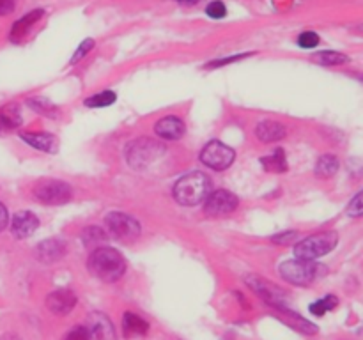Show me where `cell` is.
<instances>
[{"label":"cell","mask_w":363,"mask_h":340,"mask_svg":"<svg viewBox=\"0 0 363 340\" xmlns=\"http://www.w3.org/2000/svg\"><path fill=\"white\" fill-rule=\"evenodd\" d=\"M91 275L103 282H115L126 271V263L123 255L110 247L96 248L87 263Z\"/></svg>","instance_id":"obj_1"},{"label":"cell","mask_w":363,"mask_h":340,"mask_svg":"<svg viewBox=\"0 0 363 340\" xmlns=\"http://www.w3.org/2000/svg\"><path fill=\"white\" fill-rule=\"evenodd\" d=\"M211 193V179L202 172H190L183 175L174 186V199L181 206H197Z\"/></svg>","instance_id":"obj_2"},{"label":"cell","mask_w":363,"mask_h":340,"mask_svg":"<svg viewBox=\"0 0 363 340\" xmlns=\"http://www.w3.org/2000/svg\"><path fill=\"white\" fill-rule=\"evenodd\" d=\"M338 234L335 230H326V232L314 234L310 238L303 239L294 247L296 259L305 260H316L323 255L329 254L337 247Z\"/></svg>","instance_id":"obj_3"},{"label":"cell","mask_w":363,"mask_h":340,"mask_svg":"<svg viewBox=\"0 0 363 340\" xmlns=\"http://www.w3.org/2000/svg\"><path fill=\"white\" fill-rule=\"evenodd\" d=\"M280 275L283 280L291 282L294 285H310L323 275V266L316 264L314 260L292 259L280 264Z\"/></svg>","instance_id":"obj_4"},{"label":"cell","mask_w":363,"mask_h":340,"mask_svg":"<svg viewBox=\"0 0 363 340\" xmlns=\"http://www.w3.org/2000/svg\"><path fill=\"white\" fill-rule=\"evenodd\" d=\"M165 147L151 138H139L130 144L126 151L128 163L135 169H144L149 163H152L158 156H161Z\"/></svg>","instance_id":"obj_5"},{"label":"cell","mask_w":363,"mask_h":340,"mask_svg":"<svg viewBox=\"0 0 363 340\" xmlns=\"http://www.w3.org/2000/svg\"><path fill=\"white\" fill-rule=\"evenodd\" d=\"M105 223L108 227V232L119 241L131 243L140 236V223L126 212H110L105 218Z\"/></svg>","instance_id":"obj_6"},{"label":"cell","mask_w":363,"mask_h":340,"mask_svg":"<svg viewBox=\"0 0 363 340\" xmlns=\"http://www.w3.org/2000/svg\"><path fill=\"white\" fill-rule=\"evenodd\" d=\"M200 162L213 170H225L233 165L234 151L224 142L213 141L202 149L200 153Z\"/></svg>","instance_id":"obj_7"},{"label":"cell","mask_w":363,"mask_h":340,"mask_svg":"<svg viewBox=\"0 0 363 340\" xmlns=\"http://www.w3.org/2000/svg\"><path fill=\"white\" fill-rule=\"evenodd\" d=\"M34 195L43 204H66L71 199V188L62 181H45L34 188Z\"/></svg>","instance_id":"obj_8"},{"label":"cell","mask_w":363,"mask_h":340,"mask_svg":"<svg viewBox=\"0 0 363 340\" xmlns=\"http://www.w3.org/2000/svg\"><path fill=\"white\" fill-rule=\"evenodd\" d=\"M237 197L227 190H216L209 193L204 204V211L207 217H224L237 208Z\"/></svg>","instance_id":"obj_9"},{"label":"cell","mask_w":363,"mask_h":340,"mask_svg":"<svg viewBox=\"0 0 363 340\" xmlns=\"http://www.w3.org/2000/svg\"><path fill=\"white\" fill-rule=\"evenodd\" d=\"M248 285L264 302L277 306V308H283V293L280 289H277L271 282L262 280V278H257V276H252V278H248Z\"/></svg>","instance_id":"obj_10"},{"label":"cell","mask_w":363,"mask_h":340,"mask_svg":"<svg viewBox=\"0 0 363 340\" xmlns=\"http://www.w3.org/2000/svg\"><path fill=\"white\" fill-rule=\"evenodd\" d=\"M75 305H76V296L68 289L54 291V293L48 294L47 298V306L51 314L66 315L75 308Z\"/></svg>","instance_id":"obj_11"},{"label":"cell","mask_w":363,"mask_h":340,"mask_svg":"<svg viewBox=\"0 0 363 340\" xmlns=\"http://www.w3.org/2000/svg\"><path fill=\"white\" fill-rule=\"evenodd\" d=\"M39 227V220L34 212L30 211H20L13 217L11 221V230L16 238H29L36 232Z\"/></svg>","instance_id":"obj_12"},{"label":"cell","mask_w":363,"mask_h":340,"mask_svg":"<svg viewBox=\"0 0 363 340\" xmlns=\"http://www.w3.org/2000/svg\"><path fill=\"white\" fill-rule=\"evenodd\" d=\"M154 132L163 141H178L185 135V123L179 117H163L154 124Z\"/></svg>","instance_id":"obj_13"},{"label":"cell","mask_w":363,"mask_h":340,"mask_svg":"<svg viewBox=\"0 0 363 340\" xmlns=\"http://www.w3.org/2000/svg\"><path fill=\"white\" fill-rule=\"evenodd\" d=\"M21 141L27 142L30 147L39 149L43 153H55L57 151V138L50 133H21Z\"/></svg>","instance_id":"obj_14"},{"label":"cell","mask_w":363,"mask_h":340,"mask_svg":"<svg viewBox=\"0 0 363 340\" xmlns=\"http://www.w3.org/2000/svg\"><path fill=\"white\" fill-rule=\"evenodd\" d=\"M41 16H43L41 9H36V11H32V13L25 14L23 18H20V20H18L16 23L13 25V30H11V36H9V38H11V41L20 42L21 39L29 34L30 29H32V27H34L36 23L41 20Z\"/></svg>","instance_id":"obj_15"},{"label":"cell","mask_w":363,"mask_h":340,"mask_svg":"<svg viewBox=\"0 0 363 340\" xmlns=\"http://www.w3.org/2000/svg\"><path fill=\"white\" fill-rule=\"evenodd\" d=\"M64 252H66V245L62 241L47 239L39 245L36 254H38V259H41L43 263H54V260H59L62 257Z\"/></svg>","instance_id":"obj_16"},{"label":"cell","mask_w":363,"mask_h":340,"mask_svg":"<svg viewBox=\"0 0 363 340\" xmlns=\"http://www.w3.org/2000/svg\"><path fill=\"white\" fill-rule=\"evenodd\" d=\"M255 135L261 142H279L285 136V127L274 121H262L257 124Z\"/></svg>","instance_id":"obj_17"},{"label":"cell","mask_w":363,"mask_h":340,"mask_svg":"<svg viewBox=\"0 0 363 340\" xmlns=\"http://www.w3.org/2000/svg\"><path fill=\"white\" fill-rule=\"evenodd\" d=\"M89 330L91 337L97 340H105L108 337H112V323H110L108 319L102 314H93L89 317V326H85Z\"/></svg>","instance_id":"obj_18"},{"label":"cell","mask_w":363,"mask_h":340,"mask_svg":"<svg viewBox=\"0 0 363 340\" xmlns=\"http://www.w3.org/2000/svg\"><path fill=\"white\" fill-rule=\"evenodd\" d=\"M123 328L126 335H145L149 332V323L133 312H126L123 317Z\"/></svg>","instance_id":"obj_19"},{"label":"cell","mask_w":363,"mask_h":340,"mask_svg":"<svg viewBox=\"0 0 363 340\" xmlns=\"http://www.w3.org/2000/svg\"><path fill=\"white\" fill-rule=\"evenodd\" d=\"M262 167L268 170V172H285L288 170V158H285V153L283 149H277L274 153L268 154L261 160Z\"/></svg>","instance_id":"obj_20"},{"label":"cell","mask_w":363,"mask_h":340,"mask_svg":"<svg viewBox=\"0 0 363 340\" xmlns=\"http://www.w3.org/2000/svg\"><path fill=\"white\" fill-rule=\"evenodd\" d=\"M21 124V114L18 105L14 103H9L5 105L2 110H0V127H5V130H14Z\"/></svg>","instance_id":"obj_21"},{"label":"cell","mask_w":363,"mask_h":340,"mask_svg":"<svg viewBox=\"0 0 363 340\" xmlns=\"http://www.w3.org/2000/svg\"><path fill=\"white\" fill-rule=\"evenodd\" d=\"M338 170V160L333 154H323L316 163V175L317 178H331L337 174Z\"/></svg>","instance_id":"obj_22"},{"label":"cell","mask_w":363,"mask_h":340,"mask_svg":"<svg viewBox=\"0 0 363 340\" xmlns=\"http://www.w3.org/2000/svg\"><path fill=\"white\" fill-rule=\"evenodd\" d=\"M314 60L323 66H340V64L349 62V57L340 53V51H321V53H316Z\"/></svg>","instance_id":"obj_23"},{"label":"cell","mask_w":363,"mask_h":340,"mask_svg":"<svg viewBox=\"0 0 363 340\" xmlns=\"http://www.w3.org/2000/svg\"><path fill=\"white\" fill-rule=\"evenodd\" d=\"M117 96L112 90H103L99 94H94L91 98L85 99V106H89V108H103V106H110L114 105Z\"/></svg>","instance_id":"obj_24"},{"label":"cell","mask_w":363,"mask_h":340,"mask_svg":"<svg viewBox=\"0 0 363 340\" xmlns=\"http://www.w3.org/2000/svg\"><path fill=\"white\" fill-rule=\"evenodd\" d=\"M29 106L32 110L39 112V114L47 115V117H57L59 115V110H57V106L54 103H50L48 99L45 98H32L29 99Z\"/></svg>","instance_id":"obj_25"},{"label":"cell","mask_w":363,"mask_h":340,"mask_svg":"<svg viewBox=\"0 0 363 340\" xmlns=\"http://www.w3.org/2000/svg\"><path fill=\"white\" fill-rule=\"evenodd\" d=\"M337 298L329 294V296H325L323 300H319V302L312 303V305H310V312H312L314 315H325L326 312L333 311L335 306H337Z\"/></svg>","instance_id":"obj_26"},{"label":"cell","mask_w":363,"mask_h":340,"mask_svg":"<svg viewBox=\"0 0 363 340\" xmlns=\"http://www.w3.org/2000/svg\"><path fill=\"white\" fill-rule=\"evenodd\" d=\"M106 234L103 232V229H99V227H87V229L84 230V234H82V239L85 241V245L87 247H93V245H96V243H102L105 241Z\"/></svg>","instance_id":"obj_27"},{"label":"cell","mask_w":363,"mask_h":340,"mask_svg":"<svg viewBox=\"0 0 363 340\" xmlns=\"http://www.w3.org/2000/svg\"><path fill=\"white\" fill-rule=\"evenodd\" d=\"M347 215L353 218L363 217V190L360 191L358 195H355V199L349 202V206H347Z\"/></svg>","instance_id":"obj_28"},{"label":"cell","mask_w":363,"mask_h":340,"mask_svg":"<svg viewBox=\"0 0 363 340\" xmlns=\"http://www.w3.org/2000/svg\"><path fill=\"white\" fill-rule=\"evenodd\" d=\"M298 45H300L301 48H316L317 45H319V36H317L316 32H312V30H307V32L300 34Z\"/></svg>","instance_id":"obj_29"},{"label":"cell","mask_w":363,"mask_h":340,"mask_svg":"<svg viewBox=\"0 0 363 340\" xmlns=\"http://www.w3.org/2000/svg\"><path fill=\"white\" fill-rule=\"evenodd\" d=\"M206 13L211 18H215V20H220V18H224L225 14H227V8H225L224 2L215 0V2H211V4L207 5Z\"/></svg>","instance_id":"obj_30"},{"label":"cell","mask_w":363,"mask_h":340,"mask_svg":"<svg viewBox=\"0 0 363 340\" xmlns=\"http://www.w3.org/2000/svg\"><path fill=\"white\" fill-rule=\"evenodd\" d=\"M62 340H91V333H89V330H87V328L82 326V324H78V326L73 328L71 332L64 337Z\"/></svg>","instance_id":"obj_31"},{"label":"cell","mask_w":363,"mask_h":340,"mask_svg":"<svg viewBox=\"0 0 363 340\" xmlns=\"http://www.w3.org/2000/svg\"><path fill=\"white\" fill-rule=\"evenodd\" d=\"M93 47H94L93 39H85V41L82 42L80 47H78V50H76L75 56H73L71 64H76V62H78V60H80V59H84V57L87 56V51L93 50Z\"/></svg>","instance_id":"obj_32"},{"label":"cell","mask_w":363,"mask_h":340,"mask_svg":"<svg viewBox=\"0 0 363 340\" xmlns=\"http://www.w3.org/2000/svg\"><path fill=\"white\" fill-rule=\"evenodd\" d=\"M14 5H16V0H0V16L13 13Z\"/></svg>","instance_id":"obj_33"},{"label":"cell","mask_w":363,"mask_h":340,"mask_svg":"<svg viewBox=\"0 0 363 340\" xmlns=\"http://www.w3.org/2000/svg\"><path fill=\"white\" fill-rule=\"evenodd\" d=\"M243 57H245V56H233V57H229V59L213 60V62L207 64V68H220V66H225V64H231V62H234V60L243 59Z\"/></svg>","instance_id":"obj_34"},{"label":"cell","mask_w":363,"mask_h":340,"mask_svg":"<svg viewBox=\"0 0 363 340\" xmlns=\"http://www.w3.org/2000/svg\"><path fill=\"white\" fill-rule=\"evenodd\" d=\"M294 238H296V232H285V234H280V236H274L273 243H277V245H285V243L292 241Z\"/></svg>","instance_id":"obj_35"},{"label":"cell","mask_w":363,"mask_h":340,"mask_svg":"<svg viewBox=\"0 0 363 340\" xmlns=\"http://www.w3.org/2000/svg\"><path fill=\"white\" fill-rule=\"evenodd\" d=\"M8 221H9L8 209L4 208V204H0V232L8 227Z\"/></svg>","instance_id":"obj_36"},{"label":"cell","mask_w":363,"mask_h":340,"mask_svg":"<svg viewBox=\"0 0 363 340\" xmlns=\"http://www.w3.org/2000/svg\"><path fill=\"white\" fill-rule=\"evenodd\" d=\"M178 2H181V4H188V5H194V4H199L200 0H178Z\"/></svg>","instance_id":"obj_37"}]
</instances>
